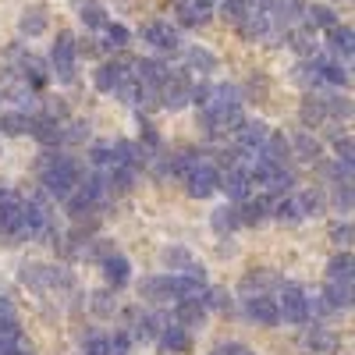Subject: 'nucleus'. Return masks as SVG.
Listing matches in <instances>:
<instances>
[{
    "label": "nucleus",
    "instance_id": "obj_38",
    "mask_svg": "<svg viewBox=\"0 0 355 355\" xmlns=\"http://www.w3.org/2000/svg\"><path fill=\"white\" fill-rule=\"evenodd\" d=\"M189 68L199 71V75H206V71H214V68H217V61H214V53H210V50L192 46V50H189Z\"/></svg>",
    "mask_w": 355,
    "mask_h": 355
},
{
    "label": "nucleus",
    "instance_id": "obj_16",
    "mask_svg": "<svg viewBox=\"0 0 355 355\" xmlns=\"http://www.w3.org/2000/svg\"><path fill=\"white\" fill-rule=\"evenodd\" d=\"M259 157H263L266 164H274V167H284V164L291 160V142H288L284 135L270 132V135H266V142H263V150H259Z\"/></svg>",
    "mask_w": 355,
    "mask_h": 355
},
{
    "label": "nucleus",
    "instance_id": "obj_37",
    "mask_svg": "<svg viewBox=\"0 0 355 355\" xmlns=\"http://www.w3.org/2000/svg\"><path fill=\"white\" fill-rule=\"evenodd\" d=\"M28 117L25 114H0V135H25Z\"/></svg>",
    "mask_w": 355,
    "mask_h": 355
},
{
    "label": "nucleus",
    "instance_id": "obj_48",
    "mask_svg": "<svg viewBox=\"0 0 355 355\" xmlns=\"http://www.w3.org/2000/svg\"><path fill=\"white\" fill-rule=\"evenodd\" d=\"M82 21H85L89 28H103V25H107V11H103L100 4H85V8H82Z\"/></svg>",
    "mask_w": 355,
    "mask_h": 355
},
{
    "label": "nucleus",
    "instance_id": "obj_46",
    "mask_svg": "<svg viewBox=\"0 0 355 355\" xmlns=\"http://www.w3.org/2000/svg\"><path fill=\"white\" fill-rule=\"evenodd\" d=\"M103 36H107V46L121 50V46L128 43V28H125V25H114V21H107V25H103Z\"/></svg>",
    "mask_w": 355,
    "mask_h": 355
},
{
    "label": "nucleus",
    "instance_id": "obj_44",
    "mask_svg": "<svg viewBox=\"0 0 355 355\" xmlns=\"http://www.w3.org/2000/svg\"><path fill=\"white\" fill-rule=\"evenodd\" d=\"M299 206H302V217H306V214H320V210H323V192H320V189H306V192L299 196Z\"/></svg>",
    "mask_w": 355,
    "mask_h": 355
},
{
    "label": "nucleus",
    "instance_id": "obj_41",
    "mask_svg": "<svg viewBox=\"0 0 355 355\" xmlns=\"http://www.w3.org/2000/svg\"><path fill=\"white\" fill-rule=\"evenodd\" d=\"M114 252H117V249H114V242H107V239H96V242H85V245H82V256H85V259H100V263H103L107 256H114Z\"/></svg>",
    "mask_w": 355,
    "mask_h": 355
},
{
    "label": "nucleus",
    "instance_id": "obj_33",
    "mask_svg": "<svg viewBox=\"0 0 355 355\" xmlns=\"http://www.w3.org/2000/svg\"><path fill=\"white\" fill-rule=\"evenodd\" d=\"M352 266H355L352 252H338L327 263V281H352Z\"/></svg>",
    "mask_w": 355,
    "mask_h": 355
},
{
    "label": "nucleus",
    "instance_id": "obj_45",
    "mask_svg": "<svg viewBox=\"0 0 355 355\" xmlns=\"http://www.w3.org/2000/svg\"><path fill=\"white\" fill-rule=\"evenodd\" d=\"M274 15H277V21H281V25H291L295 18L302 15V4H299V0H281V4L274 8Z\"/></svg>",
    "mask_w": 355,
    "mask_h": 355
},
{
    "label": "nucleus",
    "instance_id": "obj_60",
    "mask_svg": "<svg viewBox=\"0 0 355 355\" xmlns=\"http://www.w3.org/2000/svg\"><path fill=\"white\" fill-rule=\"evenodd\" d=\"M214 355H217V352H214Z\"/></svg>",
    "mask_w": 355,
    "mask_h": 355
},
{
    "label": "nucleus",
    "instance_id": "obj_42",
    "mask_svg": "<svg viewBox=\"0 0 355 355\" xmlns=\"http://www.w3.org/2000/svg\"><path fill=\"white\" fill-rule=\"evenodd\" d=\"M160 259H164V266H171V270H182V274L192 266V256H189L185 249H164Z\"/></svg>",
    "mask_w": 355,
    "mask_h": 355
},
{
    "label": "nucleus",
    "instance_id": "obj_24",
    "mask_svg": "<svg viewBox=\"0 0 355 355\" xmlns=\"http://www.w3.org/2000/svg\"><path fill=\"white\" fill-rule=\"evenodd\" d=\"M178 21H182L185 28H199V25H206V18H210V11L206 8H196L192 0H178Z\"/></svg>",
    "mask_w": 355,
    "mask_h": 355
},
{
    "label": "nucleus",
    "instance_id": "obj_55",
    "mask_svg": "<svg viewBox=\"0 0 355 355\" xmlns=\"http://www.w3.org/2000/svg\"><path fill=\"white\" fill-rule=\"evenodd\" d=\"M107 355H128V334H114L110 338V352Z\"/></svg>",
    "mask_w": 355,
    "mask_h": 355
},
{
    "label": "nucleus",
    "instance_id": "obj_5",
    "mask_svg": "<svg viewBox=\"0 0 355 355\" xmlns=\"http://www.w3.org/2000/svg\"><path fill=\"white\" fill-rule=\"evenodd\" d=\"M245 174H249V185H263V189H274V192H284V189H291V182H295L284 167L266 164L263 157H256V160L245 167Z\"/></svg>",
    "mask_w": 355,
    "mask_h": 355
},
{
    "label": "nucleus",
    "instance_id": "obj_4",
    "mask_svg": "<svg viewBox=\"0 0 355 355\" xmlns=\"http://www.w3.org/2000/svg\"><path fill=\"white\" fill-rule=\"evenodd\" d=\"M157 96H160V107H167V110H182L185 103H192V82H189V75L167 71V78L157 89Z\"/></svg>",
    "mask_w": 355,
    "mask_h": 355
},
{
    "label": "nucleus",
    "instance_id": "obj_34",
    "mask_svg": "<svg viewBox=\"0 0 355 355\" xmlns=\"http://www.w3.org/2000/svg\"><path fill=\"white\" fill-rule=\"evenodd\" d=\"M320 121H327V107H323V96H309L302 103V125L306 128H316Z\"/></svg>",
    "mask_w": 355,
    "mask_h": 355
},
{
    "label": "nucleus",
    "instance_id": "obj_25",
    "mask_svg": "<svg viewBox=\"0 0 355 355\" xmlns=\"http://www.w3.org/2000/svg\"><path fill=\"white\" fill-rule=\"evenodd\" d=\"M21 36H40L46 28V8H25V15L18 18Z\"/></svg>",
    "mask_w": 355,
    "mask_h": 355
},
{
    "label": "nucleus",
    "instance_id": "obj_8",
    "mask_svg": "<svg viewBox=\"0 0 355 355\" xmlns=\"http://www.w3.org/2000/svg\"><path fill=\"white\" fill-rule=\"evenodd\" d=\"M11 57L18 61V68H11V71H15V75H21V82H25V85H33V89H43V85H46V64L40 61L36 53H25V50L11 46Z\"/></svg>",
    "mask_w": 355,
    "mask_h": 355
},
{
    "label": "nucleus",
    "instance_id": "obj_13",
    "mask_svg": "<svg viewBox=\"0 0 355 355\" xmlns=\"http://www.w3.org/2000/svg\"><path fill=\"white\" fill-rule=\"evenodd\" d=\"M157 341H160V352H167V355H185V352L192 348V334H189V327H178V323H174V327L167 323Z\"/></svg>",
    "mask_w": 355,
    "mask_h": 355
},
{
    "label": "nucleus",
    "instance_id": "obj_11",
    "mask_svg": "<svg viewBox=\"0 0 355 355\" xmlns=\"http://www.w3.org/2000/svg\"><path fill=\"white\" fill-rule=\"evenodd\" d=\"M249 320H256L259 327H277L281 323V313H277V302L274 299H266V295H252L249 306H245Z\"/></svg>",
    "mask_w": 355,
    "mask_h": 355
},
{
    "label": "nucleus",
    "instance_id": "obj_32",
    "mask_svg": "<svg viewBox=\"0 0 355 355\" xmlns=\"http://www.w3.org/2000/svg\"><path fill=\"white\" fill-rule=\"evenodd\" d=\"M210 224H214L217 234H231L234 227H239V206H220V210H214Z\"/></svg>",
    "mask_w": 355,
    "mask_h": 355
},
{
    "label": "nucleus",
    "instance_id": "obj_28",
    "mask_svg": "<svg viewBox=\"0 0 355 355\" xmlns=\"http://www.w3.org/2000/svg\"><path fill=\"white\" fill-rule=\"evenodd\" d=\"M352 40H355V33H352V25H334L331 28V50L334 53H341L345 61H352Z\"/></svg>",
    "mask_w": 355,
    "mask_h": 355
},
{
    "label": "nucleus",
    "instance_id": "obj_10",
    "mask_svg": "<svg viewBox=\"0 0 355 355\" xmlns=\"http://www.w3.org/2000/svg\"><path fill=\"white\" fill-rule=\"evenodd\" d=\"M128 68H132V61H107V64H100L96 68V89L100 93H114V89L132 75Z\"/></svg>",
    "mask_w": 355,
    "mask_h": 355
},
{
    "label": "nucleus",
    "instance_id": "obj_51",
    "mask_svg": "<svg viewBox=\"0 0 355 355\" xmlns=\"http://www.w3.org/2000/svg\"><path fill=\"white\" fill-rule=\"evenodd\" d=\"M82 352H85V355H107V352H110V338H89V341L82 345Z\"/></svg>",
    "mask_w": 355,
    "mask_h": 355
},
{
    "label": "nucleus",
    "instance_id": "obj_29",
    "mask_svg": "<svg viewBox=\"0 0 355 355\" xmlns=\"http://www.w3.org/2000/svg\"><path fill=\"white\" fill-rule=\"evenodd\" d=\"M270 214L281 224H299L302 220V206H299V199H277V202H270Z\"/></svg>",
    "mask_w": 355,
    "mask_h": 355
},
{
    "label": "nucleus",
    "instance_id": "obj_31",
    "mask_svg": "<svg viewBox=\"0 0 355 355\" xmlns=\"http://www.w3.org/2000/svg\"><path fill=\"white\" fill-rule=\"evenodd\" d=\"M139 295H142V299H153V302H167L171 299V277H150V281H142Z\"/></svg>",
    "mask_w": 355,
    "mask_h": 355
},
{
    "label": "nucleus",
    "instance_id": "obj_54",
    "mask_svg": "<svg viewBox=\"0 0 355 355\" xmlns=\"http://www.w3.org/2000/svg\"><path fill=\"white\" fill-rule=\"evenodd\" d=\"M331 239H334L338 245L352 242V224H331Z\"/></svg>",
    "mask_w": 355,
    "mask_h": 355
},
{
    "label": "nucleus",
    "instance_id": "obj_30",
    "mask_svg": "<svg viewBox=\"0 0 355 355\" xmlns=\"http://www.w3.org/2000/svg\"><path fill=\"white\" fill-rule=\"evenodd\" d=\"M164 323H167L164 316H157V313L150 316V313H146L142 320H135V331H132V334H135L139 341H153V338H160V331H164Z\"/></svg>",
    "mask_w": 355,
    "mask_h": 355
},
{
    "label": "nucleus",
    "instance_id": "obj_36",
    "mask_svg": "<svg viewBox=\"0 0 355 355\" xmlns=\"http://www.w3.org/2000/svg\"><path fill=\"white\" fill-rule=\"evenodd\" d=\"M316 71H320V82H331V85H348V71H345L341 64L316 61Z\"/></svg>",
    "mask_w": 355,
    "mask_h": 355
},
{
    "label": "nucleus",
    "instance_id": "obj_1",
    "mask_svg": "<svg viewBox=\"0 0 355 355\" xmlns=\"http://www.w3.org/2000/svg\"><path fill=\"white\" fill-rule=\"evenodd\" d=\"M40 167H43V192L53 196V199H68L78 189V182H82V167H78L75 157L43 153Z\"/></svg>",
    "mask_w": 355,
    "mask_h": 355
},
{
    "label": "nucleus",
    "instance_id": "obj_22",
    "mask_svg": "<svg viewBox=\"0 0 355 355\" xmlns=\"http://www.w3.org/2000/svg\"><path fill=\"white\" fill-rule=\"evenodd\" d=\"M266 217H270V199H242V206H239V224L256 227V224H263Z\"/></svg>",
    "mask_w": 355,
    "mask_h": 355
},
{
    "label": "nucleus",
    "instance_id": "obj_56",
    "mask_svg": "<svg viewBox=\"0 0 355 355\" xmlns=\"http://www.w3.org/2000/svg\"><path fill=\"white\" fill-rule=\"evenodd\" d=\"M217 355H256V352H249L245 345H224V348H217Z\"/></svg>",
    "mask_w": 355,
    "mask_h": 355
},
{
    "label": "nucleus",
    "instance_id": "obj_18",
    "mask_svg": "<svg viewBox=\"0 0 355 355\" xmlns=\"http://www.w3.org/2000/svg\"><path fill=\"white\" fill-rule=\"evenodd\" d=\"M302 345H306L309 352H320V355H331V352H338V348H341L338 334H334V331H327V327H309V331L302 334Z\"/></svg>",
    "mask_w": 355,
    "mask_h": 355
},
{
    "label": "nucleus",
    "instance_id": "obj_39",
    "mask_svg": "<svg viewBox=\"0 0 355 355\" xmlns=\"http://www.w3.org/2000/svg\"><path fill=\"white\" fill-rule=\"evenodd\" d=\"M288 43L295 46V50H299V53H313L316 50V33H313V28H295V33L288 36Z\"/></svg>",
    "mask_w": 355,
    "mask_h": 355
},
{
    "label": "nucleus",
    "instance_id": "obj_52",
    "mask_svg": "<svg viewBox=\"0 0 355 355\" xmlns=\"http://www.w3.org/2000/svg\"><path fill=\"white\" fill-rule=\"evenodd\" d=\"M334 150H338V157H341V164H348V167H352V160H355V146H352V139H348V135L334 142Z\"/></svg>",
    "mask_w": 355,
    "mask_h": 355
},
{
    "label": "nucleus",
    "instance_id": "obj_59",
    "mask_svg": "<svg viewBox=\"0 0 355 355\" xmlns=\"http://www.w3.org/2000/svg\"><path fill=\"white\" fill-rule=\"evenodd\" d=\"M15 355H33V352H25V348H21V352H18V348H15Z\"/></svg>",
    "mask_w": 355,
    "mask_h": 355
},
{
    "label": "nucleus",
    "instance_id": "obj_14",
    "mask_svg": "<svg viewBox=\"0 0 355 355\" xmlns=\"http://www.w3.org/2000/svg\"><path fill=\"white\" fill-rule=\"evenodd\" d=\"M146 43H153L157 50H178V46H182V36H178V28H171L167 21H153V25H146Z\"/></svg>",
    "mask_w": 355,
    "mask_h": 355
},
{
    "label": "nucleus",
    "instance_id": "obj_15",
    "mask_svg": "<svg viewBox=\"0 0 355 355\" xmlns=\"http://www.w3.org/2000/svg\"><path fill=\"white\" fill-rule=\"evenodd\" d=\"M103 277H107V284L117 291V288H125L128 281H132V263L121 256V252H114V256H107L103 259Z\"/></svg>",
    "mask_w": 355,
    "mask_h": 355
},
{
    "label": "nucleus",
    "instance_id": "obj_58",
    "mask_svg": "<svg viewBox=\"0 0 355 355\" xmlns=\"http://www.w3.org/2000/svg\"><path fill=\"white\" fill-rule=\"evenodd\" d=\"M192 4H196V8H206V11H210V4H214V0H192Z\"/></svg>",
    "mask_w": 355,
    "mask_h": 355
},
{
    "label": "nucleus",
    "instance_id": "obj_9",
    "mask_svg": "<svg viewBox=\"0 0 355 355\" xmlns=\"http://www.w3.org/2000/svg\"><path fill=\"white\" fill-rule=\"evenodd\" d=\"M185 185H189V196H196V199H210L214 192H217V185H220V171L214 167V164H199L189 178H185Z\"/></svg>",
    "mask_w": 355,
    "mask_h": 355
},
{
    "label": "nucleus",
    "instance_id": "obj_47",
    "mask_svg": "<svg viewBox=\"0 0 355 355\" xmlns=\"http://www.w3.org/2000/svg\"><path fill=\"white\" fill-rule=\"evenodd\" d=\"M249 4H252V0H220V11H224V18H231L234 25H239L242 15L249 11Z\"/></svg>",
    "mask_w": 355,
    "mask_h": 355
},
{
    "label": "nucleus",
    "instance_id": "obj_26",
    "mask_svg": "<svg viewBox=\"0 0 355 355\" xmlns=\"http://www.w3.org/2000/svg\"><path fill=\"white\" fill-rule=\"evenodd\" d=\"M18 334H21V327H18V313H15L11 299H0V338L18 341Z\"/></svg>",
    "mask_w": 355,
    "mask_h": 355
},
{
    "label": "nucleus",
    "instance_id": "obj_50",
    "mask_svg": "<svg viewBox=\"0 0 355 355\" xmlns=\"http://www.w3.org/2000/svg\"><path fill=\"white\" fill-rule=\"evenodd\" d=\"M85 135H89V125H82V121H75L68 132H61V142H85Z\"/></svg>",
    "mask_w": 355,
    "mask_h": 355
},
{
    "label": "nucleus",
    "instance_id": "obj_7",
    "mask_svg": "<svg viewBox=\"0 0 355 355\" xmlns=\"http://www.w3.org/2000/svg\"><path fill=\"white\" fill-rule=\"evenodd\" d=\"M277 313L288 323H306L309 320V299L299 284H284L281 288V299H277Z\"/></svg>",
    "mask_w": 355,
    "mask_h": 355
},
{
    "label": "nucleus",
    "instance_id": "obj_23",
    "mask_svg": "<svg viewBox=\"0 0 355 355\" xmlns=\"http://www.w3.org/2000/svg\"><path fill=\"white\" fill-rule=\"evenodd\" d=\"M202 320H206V306H202L199 299L178 302V327H199Z\"/></svg>",
    "mask_w": 355,
    "mask_h": 355
},
{
    "label": "nucleus",
    "instance_id": "obj_35",
    "mask_svg": "<svg viewBox=\"0 0 355 355\" xmlns=\"http://www.w3.org/2000/svg\"><path fill=\"white\" fill-rule=\"evenodd\" d=\"M277 284V274H270V270H256V274H245L242 277V291H263V288H274Z\"/></svg>",
    "mask_w": 355,
    "mask_h": 355
},
{
    "label": "nucleus",
    "instance_id": "obj_40",
    "mask_svg": "<svg viewBox=\"0 0 355 355\" xmlns=\"http://www.w3.org/2000/svg\"><path fill=\"white\" fill-rule=\"evenodd\" d=\"M306 15H309V28H313V33H316V28H334V25H338V18H334L331 8H320V4H316V8H309Z\"/></svg>",
    "mask_w": 355,
    "mask_h": 355
},
{
    "label": "nucleus",
    "instance_id": "obj_17",
    "mask_svg": "<svg viewBox=\"0 0 355 355\" xmlns=\"http://www.w3.org/2000/svg\"><path fill=\"white\" fill-rule=\"evenodd\" d=\"M217 189H224L227 199H234V202L249 199V174H245V167H231L227 174H220V185Z\"/></svg>",
    "mask_w": 355,
    "mask_h": 355
},
{
    "label": "nucleus",
    "instance_id": "obj_53",
    "mask_svg": "<svg viewBox=\"0 0 355 355\" xmlns=\"http://www.w3.org/2000/svg\"><path fill=\"white\" fill-rule=\"evenodd\" d=\"M210 93H214V85H196V89H192V103L202 110L206 103H210Z\"/></svg>",
    "mask_w": 355,
    "mask_h": 355
},
{
    "label": "nucleus",
    "instance_id": "obj_43",
    "mask_svg": "<svg viewBox=\"0 0 355 355\" xmlns=\"http://www.w3.org/2000/svg\"><path fill=\"white\" fill-rule=\"evenodd\" d=\"M89 160L96 167H114V142H96L93 150H89Z\"/></svg>",
    "mask_w": 355,
    "mask_h": 355
},
{
    "label": "nucleus",
    "instance_id": "obj_49",
    "mask_svg": "<svg viewBox=\"0 0 355 355\" xmlns=\"http://www.w3.org/2000/svg\"><path fill=\"white\" fill-rule=\"evenodd\" d=\"M93 309H96L100 316H114V309H117L114 295H110V291H93Z\"/></svg>",
    "mask_w": 355,
    "mask_h": 355
},
{
    "label": "nucleus",
    "instance_id": "obj_20",
    "mask_svg": "<svg viewBox=\"0 0 355 355\" xmlns=\"http://www.w3.org/2000/svg\"><path fill=\"white\" fill-rule=\"evenodd\" d=\"M352 281H327V288H323V306L327 309H352Z\"/></svg>",
    "mask_w": 355,
    "mask_h": 355
},
{
    "label": "nucleus",
    "instance_id": "obj_19",
    "mask_svg": "<svg viewBox=\"0 0 355 355\" xmlns=\"http://www.w3.org/2000/svg\"><path fill=\"white\" fill-rule=\"evenodd\" d=\"M132 185H135V171H132V167H110V174L103 178V192H107L110 199L128 196Z\"/></svg>",
    "mask_w": 355,
    "mask_h": 355
},
{
    "label": "nucleus",
    "instance_id": "obj_12",
    "mask_svg": "<svg viewBox=\"0 0 355 355\" xmlns=\"http://www.w3.org/2000/svg\"><path fill=\"white\" fill-rule=\"evenodd\" d=\"M61 121L57 117H50V114H40V117H28V135L33 139H40L43 146H57L61 142Z\"/></svg>",
    "mask_w": 355,
    "mask_h": 355
},
{
    "label": "nucleus",
    "instance_id": "obj_21",
    "mask_svg": "<svg viewBox=\"0 0 355 355\" xmlns=\"http://www.w3.org/2000/svg\"><path fill=\"white\" fill-rule=\"evenodd\" d=\"M266 135H270V128H266L263 121H242V128H239V146H242L245 153H259L263 142H266Z\"/></svg>",
    "mask_w": 355,
    "mask_h": 355
},
{
    "label": "nucleus",
    "instance_id": "obj_57",
    "mask_svg": "<svg viewBox=\"0 0 355 355\" xmlns=\"http://www.w3.org/2000/svg\"><path fill=\"white\" fill-rule=\"evenodd\" d=\"M0 355H15V341L11 338H0Z\"/></svg>",
    "mask_w": 355,
    "mask_h": 355
},
{
    "label": "nucleus",
    "instance_id": "obj_2",
    "mask_svg": "<svg viewBox=\"0 0 355 355\" xmlns=\"http://www.w3.org/2000/svg\"><path fill=\"white\" fill-rule=\"evenodd\" d=\"M21 284L25 288H33V291H53V288H75V277L64 270V266H43V263H25L21 266Z\"/></svg>",
    "mask_w": 355,
    "mask_h": 355
},
{
    "label": "nucleus",
    "instance_id": "obj_3",
    "mask_svg": "<svg viewBox=\"0 0 355 355\" xmlns=\"http://www.w3.org/2000/svg\"><path fill=\"white\" fill-rule=\"evenodd\" d=\"M0 242H8V245L25 242V227H21V199L11 196V192L0 199Z\"/></svg>",
    "mask_w": 355,
    "mask_h": 355
},
{
    "label": "nucleus",
    "instance_id": "obj_27",
    "mask_svg": "<svg viewBox=\"0 0 355 355\" xmlns=\"http://www.w3.org/2000/svg\"><path fill=\"white\" fill-rule=\"evenodd\" d=\"M291 153H299V160H309V164H313V160H320L323 150H320V142H316L309 132H299V135L291 139Z\"/></svg>",
    "mask_w": 355,
    "mask_h": 355
},
{
    "label": "nucleus",
    "instance_id": "obj_6",
    "mask_svg": "<svg viewBox=\"0 0 355 355\" xmlns=\"http://www.w3.org/2000/svg\"><path fill=\"white\" fill-rule=\"evenodd\" d=\"M75 57H78V43L71 33H61L53 43V53H50V61H53V71L61 82H75Z\"/></svg>",
    "mask_w": 355,
    "mask_h": 355
}]
</instances>
